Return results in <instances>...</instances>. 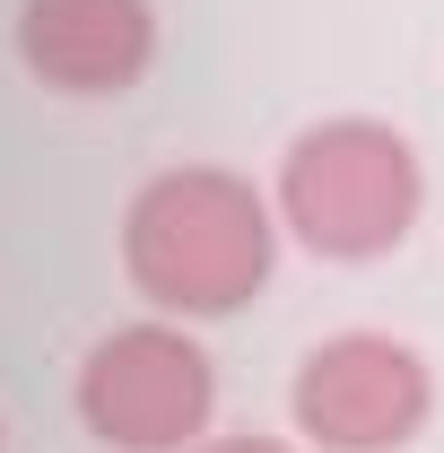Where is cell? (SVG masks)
<instances>
[{"mask_svg": "<svg viewBox=\"0 0 444 453\" xmlns=\"http://www.w3.org/2000/svg\"><path fill=\"white\" fill-rule=\"evenodd\" d=\"M271 210L323 262H384V253L410 244V226L427 210V166L392 122L332 113V122H305L287 140Z\"/></svg>", "mask_w": 444, "mask_h": 453, "instance_id": "cell-2", "label": "cell"}, {"mask_svg": "<svg viewBox=\"0 0 444 453\" xmlns=\"http://www.w3.org/2000/svg\"><path fill=\"white\" fill-rule=\"evenodd\" d=\"M70 401L105 453H192L218 418V366L174 314H149L88 340Z\"/></svg>", "mask_w": 444, "mask_h": 453, "instance_id": "cell-3", "label": "cell"}, {"mask_svg": "<svg viewBox=\"0 0 444 453\" xmlns=\"http://www.w3.org/2000/svg\"><path fill=\"white\" fill-rule=\"evenodd\" d=\"M192 453H296V445H279V436H201Z\"/></svg>", "mask_w": 444, "mask_h": 453, "instance_id": "cell-6", "label": "cell"}, {"mask_svg": "<svg viewBox=\"0 0 444 453\" xmlns=\"http://www.w3.org/2000/svg\"><path fill=\"white\" fill-rule=\"evenodd\" d=\"M279 210L235 166H166L122 210V271L174 323H218L271 288Z\"/></svg>", "mask_w": 444, "mask_h": 453, "instance_id": "cell-1", "label": "cell"}, {"mask_svg": "<svg viewBox=\"0 0 444 453\" xmlns=\"http://www.w3.org/2000/svg\"><path fill=\"white\" fill-rule=\"evenodd\" d=\"M287 418L314 453H401L436 418V375L392 332H332L296 357Z\"/></svg>", "mask_w": 444, "mask_h": 453, "instance_id": "cell-4", "label": "cell"}, {"mask_svg": "<svg viewBox=\"0 0 444 453\" xmlns=\"http://www.w3.org/2000/svg\"><path fill=\"white\" fill-rule=\"evenodd\" d=\"M18 61L53 96H131L157 61V0H18Z\"/></svg>", "mask_w": 444, "mask_h": 453, "instance_id": "cell-5", "label": "cell"}]
</instances>
